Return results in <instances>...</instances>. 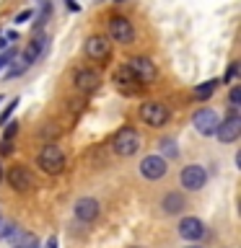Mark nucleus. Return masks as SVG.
Masks as SVG:
<instances>
[{
  "mask_svg": "<svg viewBox=\"0 0 241 248\" xmlns=\"http://www.w3.org/2000/svg\"><path fill=\"white\" fill-rule=\"evenodd\" d=\"M39 168L47 170V173H60L62 168H65V153H62V147L60 145H54V142H47L42 147V153H39Z\"/></svg>",
  "mask_w": 241,
  "mask_h": 248,
  "instance_id": "obj_2",
  "label": "nucleus"
},
{
  "mask_svg": "<svg viewBox=\"0 0 241 248\" xmlns=\"http://www.w3.org/2000/svg\"><path fill=\"white\" fill-rule=\"evenodd\" d=\"M26 248H39V246H36V240H29V246H26Z\"/></svg>",
  "mask_w": 241,
  "mask_h": 248,
  "instance_id": "obj_28",
  "label": "nucleus"
},
{
  "mask_svg": "<svg viewBox=\"0 0 241 248\" xmlns=\"http://www.w3.org/2000/svg\"><path fill=\"white\" fill-rule=\"evenodd\" d=\"M218 83H221V80H207V83H202L200 88H194V98H200V101H207V98L215 93Z\"/></svg>",
  "mask_w": 241,
  "mask_h": 248,
  "instance_id": "obj_18",
  "label": "nucleus"
},
{
  "mask_svg": "<svg viewBox=\"0 0 241 248\" xmlns=\"http://www.w3.org/2000/svg\"><path fill=\"white\" fill-rule=\"evenodd\" d=\"M0 178H3V166H0Z\"/></svg>",
  "mask_w": 241,
  "mask_h": 248,
  "instance_id": "obj_29",
  "label": "nucleus"
},
{
  "mask_svg": "<svg viewBox=\"0 0 241 248\" xmlns=\"http://www.w3.org/2000/svg\"><path fill=\"white\" fill-rule=\"evenodd\" d=\"M16 132H18V124H8V127H5V132H3V140H13L16 137Z\"/></svg>",
  "mask_w": 241,
  "mask_h": 248,
  "instance_id": "obj_22",
  "label": "nucleus"
},
{
  "mask_svg": "<svg viewBox=\"0 0 241 248\" xmlns=\"http://www.w3.org/2000/svg\"><path fill=\"white\" fill-rule=\"evenodd\" d=\"M31 16H34V11H29V8H26V11H21L18 16H16V23H26Z\"/></svg>",
  "mask_w": 241,
  "mask_h": 248,
  "instance_id": "obj_24",
  "label": "nucleus"
},
{
  "mask_svg": "<svg viewBox=\"0 0 241 248\" xmlns=\"http://www.w3.org/2000/svg\"><path fill=\"white\" fill-rule=\"evenodd\" d=\"M166 170H169V160L161 158L158 153H155V155H145V158L140 160V173H143L148 181H158V178L166 176Z\"/></svg>",
  "mask_w": 241,
  "mask_h": 248,
  "instance_id": "obj_4",
  "label": "nucleus"
},
{
  "mask_svg": "<svg viewBox=\"0 0 241 248\" xmlns=\"http://www.w3.org/2000/svg\"><path fill=\"white\" fill-rule=\"evenodd\" d=\"M114 83H117V85H122V88H135V85H138V78L130 73V67H127V65H122V67L114 73Z\"/></svg>",
  "mask_w": 241,
  "mask_h": 248,
  "instance_id": "obj_17",
  "label": "nucleus"
},
{
  "mask_svg": "<svg viewBox=\"0 0 241 248\" xmlns=\"http://www.w3.org/2000/svg\"><path fill=\"white\" fill-rule=\"evenodd\" d=\"M228 106H231V111H236V108L241 106V88L236 85V88H231V96H228Z\"/></svg>",
  "mask_w": 241,
  "mask_h": 248,
  "instance_id": "obj_20",
  "label": "nucleus"
},
{
  "mask_svg": "<svg viewBox=\"0 0 241 248\" xmlns=\"http://www.w3.org/2000/svg\"><path fill=\"white\" fill-rule=\"evenodd\" d=\"M86 57L96 60V62H104L109 60V54H112V42H109L106 36H88V42H86Z\"/></svg>",
  "mask_w": 241,
  "mask_h": 248,
  "instance_id": "obj_8",
  "label": "nucleus"
},
{
  "mask_svg": "<svg viewBox=\"0 0 241 248\" xmlns=\"http://www.w3.org/2000/svg\"><path fill=\"white\" fill-rule=\"evenodd\" d=\"M11 150H13L11 140H3V142H0V153H3V155H8V153H11Z\"/></svg>",
  "mask_w": 241,
  "mask_h": 248,
  "instance_id": "obj_25",
  "label": "nucleus"
},
{
  "mask_svg": "<svg viewBox=\"0 0 241 248\" xmlns=\"http://www.w3.org/2000/svg\"><path fill=\"white\" fill-rule=\"evenodd\" d=\"M233 75H236V65H231V67H228V75H225V80H231Z\"/></svg>",
  "mask_w": 241,
  "mask_h": 248,
  "instance_id": "obj_26",
  "label": "nucleus"
},
{
  "mask_svg": "<svg viewBox=\"0 0 241 248\" xmlns=\"http://www.w3.org/2000/svg\"><path fill=\"white\" fill-rule=\"evenodd\" d=\"M161 158H176V155H179V147H176V142H174V140H163V142H161Z\"/></svg>",
  "mask_w": 241,
  "mask_h": 248,
  "instance_id": "obj_19",
  "label": "nucleus"
},
{
  "mask_svg": "<svg viewBox=\"0 0 241 248\" xmlns=\"http://www.w3.org/2000/svg\"><path fill=\"white\" fill-rule=\"evenodd\" d=\"M0 101H3V96H0Z\"/></svg>",
  "mask_w": 241,
  "mask_h": 248,
  "instance_id": "obj_31",
  "label": "nucleus"
},
{
  "mask_svg": "<svg viewBox=\"0 0 241 248\" xmlns=\"http://www.w3.org/2000/svg\"><path fill=\"white\" fill-rule=\"evenodd\" d=\"M205 184H207V170H205V166L192 163V166H187V168L182 170V186H184L187 191H200Z\"/></svg>",
  "mask_w": 241,
  "mask_h": 248,
  "instance_id": "obj_6",
  "label": "nucleus"
},
{
  "mask_svg": "<svg viewBox=\"0 0 241 248\" xmlns=\"http://www.w3.org/2000/svg\"><path fill=\"white\" fill-rule=\"evenodd\" d=\"M161 207H163V212H166V215H179L184 209V197H182V194H176V191H171V194L163 197Z\"/></svg>",
  "mask_w": 241,
  "mask_h": 248,
  "instance_id": "obj_16",
  "label": "nucleus"
},
{
  "mask_svg": "<svg viewBox=\"0 0 241 248\" xmlns=\"http://www.w3.org/2000/svg\"><path fill=\"white\" fill-rule=\"evenodd\" d=\"M189 248H200V246H189Z\"/></svg>",
  "mask_w": 241,
  "mask_h": 248,
  "instance_id": "obj_30",
  "label": "nucleus"
},
{
  "mask_svg": "<svg viewBox=\"0 0 241 248\" xmlns=\"http://www.w3.org/2000/svg\"><path fill=\"white\" fill-rule=\"evenodd\" d=\"M8 184H11L16 191H29L31 186H34V176H31V170L26 166H13L8 170Z\"/></svg>",
  "mask_w": 241,
  "mask_h": 248,
  "instance_id": "obj_11",
  "label": "nucleus"
},
{
  "mask_svg": "<svg viewBox=\"0 0 241 248\" xmlns=\"http://www.w3.org/2000/svg\"><path fill=\"white\" fill-rule=\"evenodd\" d=\"M99 85H101V78H99V73H93V70H78L75 73V88L78 91L93 93V91H99Z\"/></svg>",
  "mask_w": 241,
  "mask_h": 248,
  "instance_id": "obj_14",
  "label": "nucleus"
},
{
  "mask_svg": "<svg viewBox=\"0 0 241 248\" xmlns=\"http://www.w3.org/2000/svg\"><path fill=\"white\" fill-rule=\"evenodd\" d=\"M16 106H18V98H13V101H11V104H8V106H5V111H3V114H0V124H8V116H11V114L16 111Z\"/></svg>",
  "mask_w": 241,
  "mask_h": 248,
  "instance_id": "obj_21",
  "label": "nucleus"
},
{
  "mask_svg": "<svg viewBox=\"0 0 241 248\" xmlns=\"http://www.w3.org/2000/svg\"><path fill=\"white\" fill-rule=\"evenodd\" d=\"M179 235L184 240H200L205 235V225H202L200 217H184V220L179 222Z\"/></svg>",
  "mask_w": 241,
  "mask_h": 248,
  "instance_id": "obj_12",
  "label": "nucleus"
},
{
  "mask_svg": "<svg viewBox=\"0 0 241 248\" xmlns=\"http://www.w3.org/2000/svg\"><path fill=\"white\" fill-rule=\"evenodd\" d=\"M109 36L120 44H130L135 39V29H132V23L124 16H112L109 18Z\"/></svg>",
  "mask_w": 241,
  "mask_h": 248,
  "instance_id": "obj_7",
  "label": "nucleus"
},
{
  "mask_svg": "<svg viewBox=\"0 0 241 248\" xmlns=\"http://www.w3.org/2000/svg\"><path fill=\"white\" fill-rule=\"evenodd\" d=\"M140 119L148 127H163L169 122V106L161 104V101H148V104L140 106Z\"/></svg>",
  "mask_w": 241,
  "mask_h": 248,
  "instance_id": "obj_3",
  "label": "nucleus"
},
{
  "mask_svg": "<svg viewBox=\"0 0 241 248\" xmlns=\"http://www.w3.org/2000/svg\"><path fill=\"white\" fill-rule=\"evenodd\" d=\"M215 135H218L221 142H233V140H239V135H241V116L236 111H231L221 124H218Z\"/></svg>",
  "mask_w": 241,
  "mask_h": 248,
  "instance_id": "obj_9",
  "label": "nucleus"
},
{
  "mask_svg": "<svg viewBox=\"0 0 241 248\" xmlns=\"http://www.w3.org/2000/svg\"><path fill=\"white\" fill-rule=\"evenodd\" d=\"M44 248H57V240H54V238H50V240H47V246Z\"/></svg>",
  "mask_w": 241,
  "mask_h": 248,
  "instance_id": "obj_27",
  "label": "nucleus"
},
{
  "mask_svg": "<svg viewBox=\"0 0 241 248\" xmlns=\"http://www.w3.org/2000/svg\"><path fill=\"white\" fill-rule=\"evenodd\" d=\"M44 49H47V36H44V34H39L34 42L26 46V52H23V60H21V62H23L26 67H29V65H34V62L44 54Z\"/></svg>",
  "mask_w": 241,
  "mask_h": 248,
  "instance_id": "obj_15",
  "label": "nucleus"
},
{
  "mask_svg": "<svg viewBox=\"0 0 241 248\" xmlns=\"http://www.w3.org/2000/svg\"><path fill=\"white\" fill-rule=\"evenodd\" d=\"M192 122H194V129H197L200 135H215L218 124H221V119H218V114L213 108H200Z\"/></svg>",
  "mask_w": 241,
  "mask_h": 248,
  "instance_id": "obj_10",
  "label": "nucleus"
},
{
  "mask_svg": "<svg viewBox=\"0 0 241 248\" xmlns=\"http://www.w3.org/2000/svg\"><path fill=\"white\" fill-rule=\"evenodd\" d=\"M127 67H130V73L138 78V83L151 85L155 78H158V67H155L148 57H132V60L127 62Z\"/></svg>",
  "mask_w": 241,
  "mask_h": 248,
  "instance_id": "obj_5",
  "label": "nucleus"
},
{
  "mask_svg": "<svg viewBox=\"0 0 241 248\" xmlns=\"http://www.w3.org/2000/svg\"><path fill=\"white\" fill-rule=\"evenodd\" d=\"M112 150L120 155V158H130V155H135L140 150V135H138V129L122 127L114 135V140H112Z\"/></svg>",
  "mask_w": 241,
  "mask_h": 248,
  "instance_id": "obj_1",
  "label": "nucleus"
},
{
  "mask_svg": "<svg viewBox=\"0 0 241 248\" xmlns=\"http://www.w3.org/2000/svg\"><path fill=\"white\" fill-rule=\"evenodd\" d=\"M13 54H16V49H8V52H3V54H0V67H5L8 62L13 60Z\"/></svg>",
  "mask_w": 241,
  "mask_h": 248,
  "instance_id": "obj_23",
  "label": "nucleus"
},
{
  "mask_svg": "<svg viewBox=\"0 0 241 248\" xmlns=\"http://www.w3.org/2000/svg\"><path fill=\"white\" fill-rule=\"evenodd\" d=\"M75 217L81 222H93L99 217V202L91 197H83L75 202Z\"/></svg>",
  "mask_w": 241,
  "mask_h": 248,
  "instance_id": "obj_13",
  "label": "nucleus"
}]
</instances>
